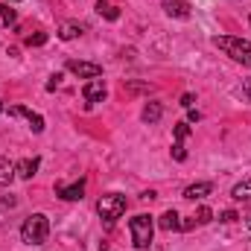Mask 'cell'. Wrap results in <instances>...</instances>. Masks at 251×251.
Segmentation results:
<instances>
[{"label":"cell","instance_id":"cell-2","mask_svg":"<svg viewBox=\"0 0 251 251\" xmlns=\"http://www.w3.org/2000/svg\"><path fill=\"white\" fill-rule=\"evenodd\" d=\"M213 44H216L225 56H231L234 62L249 64L251 67V41H246V38H234V35H216Z\"/></svg>","mask_w":251,"mask_h":251},{"label":"cell","instance_id":"cell-24","mask_svg":"<svg viewBox=\"0 0 251 251\" xmlns=\"http://www.w3.org/2000/svg\"><path fill=\"white\" fill-rule=\"evenodd\" d=\"M59 85H62V73H53V76H50V82H47V91H56Z\"/></svg>","mask_w":251,"mask_h":251},{"label":"cell","instance_id":"cell-9","mask_svg":"<svg viewBox=\"0 0 251 251\" xmlns=\"http://www.w3.org/2000/svg\"><path fill=\"white\" fill-rule=\"evenodd\" d=\"M164 12L170 18H190V3L187 0H167L164 3Z\"/></svg>","mask_w":251,"mask_h":251},{"label":"cell","instance_id":"cell-29","mask_svg":"<svg viewBox=\"0 0 251 251\" xmlns=\"http://www.w3.org/2000/svg\"><path fill=\"white\" fill-rule=\"evenodd\" d=\"M246 225H249V228H251V213H249V219H246Z\"/></svg>","mask_w":251,"mask_h":251},{"label":"cell","instance_id":"cell-5","mask_svg":"<svg viewBox=\"0 0 251 251\" xmlns=\"http://www.w3.org/2000/svg\"><path fill=\"white\" fill-rule=\"evenodd\" d=\"M67 70L73 73V76H79V79H100L102 76V67L94 62H67Z\"/></svg>","mask_w":251,"mask_h":251},{"label":"cell","instance_id":"cell-31","mask_svg":"<svg viewBox=\"0 0 251 251\" xmlns=\"http://www.w3.org/2000/svg\"><path fill=\"white\" fill-rule=\"evenodd\" d=\"M102 251H108V249H102Z\"/></svg>","mask_w":251,"mask_h":251},{"label":"cell","instance_id":"cell-6","mask_svg":"<svg viewBox=\"0 0 251 251\" xmlns=\"http://www.w3.org/2000/svg\"><path fill=\"white\" fill-rule=\"evenodd\" d=\"M82 97L94 105V102H102V100L108 97V88H105V82H102V79H88V82H85V88H82Z\"/></svg>","mask_w":251,"mask_h":251},{"label":"cell","instance_id":"cell-19","mask_svg":"<svg viewBox=\"0 0 251 251\" xmlns=\"http://www.w3.org/2000/svg\"><path fill=\"white\" fill-rule=\"evenodd\" d=\"M173 158H176V161H187V149H184L181 140H176V146H173Z\"/></svg>","mask_w":251,"mask_h":251},{"label":"cell","instance_id":"cell-13","mask_svg":"<svg viewBox=\"0 0 251 251\" xmlns=\"http://www.w3.org/2000/svg\"><path fill=\"white\" fill-rule=\"evenodd\" d=\"M97 12H100L102 18H108V21H117V18H120V9L111 6L108 0H97Z\"/></svg>","mask_w":251,"mask_h":251},{"label":"cell","instance_id":"cell-10","mask_svg":"<svg viewBox=\"0 0 251 251\" xmlns=\"http://www.w3.org/2000/svg\"><path fill=\"white\" fill-rule=\"evenodd\" d=\"M82 29H85L82 24H76V21H64L62 26H59V38H62V41H73V38L82 35Z\"/></svg>","mask_w":251,"mask_h":251},{"label":"cell","instance_id":"cell-14","mask_svg":"<svg viewBox=\"0 0 251 251\" xmlns=\"http://www.w3.org/2000/svg\"><path fill=\"white\" fill-rule=\"evenodd\" d=\"M12 178H15V164L6 161V158H0V187H6Z\"/></svg>","mask_w":251,"mask_h":251},{"label":"cell","instance_id":"cell-25","mask_svg":"<svg viewBox=\"0 0 251 251\" xmlns=\"http://www.w3.org/2000/svg\"><path fill=\"white\" fill-rule=\"evenodd\" d=\"M193 102H196L193 94H184V97H181V105H184V108H193Z\"/></svg>","mask_w":251,"mask_h":251},{"label":"cell","instance_id":"cell-15","mask_svg":"<svg viewBox=\"0 0 251 251\" xmlns=\"http://www.w3.org/2000/svg\"><path fill=\"white\" fill-rule=\"evenodd\" d=\"M178 219H181V216H178L176 210H167V213L161 216V228H164V231H176V228H181Z\"/></svg>","mask_w":251,"mask_h":251},{"label":"cell","instance_id":"cell-8","mask_svg":"<svg viewBox=\"0 0 251 251\" xmlns=\"http://www.w3.org/2000/svg\"><path fill=\"white\" fill-rule=\"evenodd\" d=\"M38 164H41L38 158H24V161H18V164H15V176H18V178H26V181H29V178H32V176L38 173Z\"/></svg>","mask_w":251,"mask_h":251},{"label":"cell","instance_id":"cell-7","mask_svg":"<svg viewBox=\"0 0 251 251\" xmlns=\"http://www.w3.org/2000/svg\"><path fill=\"white\" fill-rule=\"evenodd\" d=\"M56 196L64 199V201H79V199L85 196V181H76V184H70V187L56 184Z\"/></svg>","mask_w":251,"mask_h":251},{"label":"cell","instance_id":"cell-26","mask_svg":"<svg viewBox=\"0 0 251 251\" xmlns=\"http://www.w3.org/2000/svg\"><path fill=\"white\" fill-rule=\"evenodd\" d=\"M219 219H222V222H237V213H234V210H225Z\"/></svg>","mask_w":251,"mask_h":251},{"label":"cell","instance_id":"cell-30","mask_svg":"<svg viewBox=\"0 0 251 251\" xmlns=\"http://www.w3.org/2000/svg\"><path fill=\"white\" fill-rule=\"evenodd\" d=\"M0 114H3V102H0Z\"/></svg>","mask_w":251,"mask_h":251},{"label":"cell","instance_id":"cell-17","mask_svg":"<svg viewBox=\"0 0 251 251\" xmlns=\"http://www.w3.org/2000/svg\"><path fill=\"white\" fill-rule=\"evenodd\" d=\"M24 44H26V47H41V44H47V32H35V35H26V38H24Z\"/></svg>","mask_w":251,"mask_h":251},{"label":"cell","instance_id":"cell-22","mask_svg":"<svg viewBox=\"0 0 251 251\" xmlns=\"http://www.w3.org/2000/svg\"><path fill=\"white\" fill-rule=\"evenodd\" d=\"M29 114H32V111H26L24 105H12V108H9V117H26V120H29Z\"/></svg>","mask_w":251,"mask_h":251},{"label":"cell","instance_id":"cell-1","mask_svg":"<svg viewBox=\"0 0 251 251\" xmlns=\"http://www.w3.org/2000/svg\"><path fill=\"white\" fill-rule=\"evenodd\" d=\"M47 237H50V219H47L44 213L26 216V222H24V228H21V240H24L26 246H44Z\"/></svg>","mask_w":251,"mask_h":251},{"label":"cell","instance_id":"cell-16","mask_svg":"<svg viewBox=\"0 0 251 251\" xmlns=\"http://www.w3.org/2000/svg\"><path fill=\"white\" fill-rule=\"evenodd\" d=\"M231 196H234L237 201H251V181H240L237 187L231 190Z\"/></svg>","mask_w":251,"mask_h":251},{"label":"cell","instance_id":"cell-20","mask_svg":"<svg viewBox=\"0 0 251 251\" xmlns=\"http://www.w3.org/2000/svg\"><path fill=\"white\" fill-rule=\"evenodd\" d=\"M29 126H32V131L38 134V131H44V117L41 114H29Z\"/></svg>","mask_w":251,"mask_h":251},{"label":"cell","instance_id":"cell-3","mask_svg":"<svg viewBox=\"0 0 251 251\" xmlns=\"http://www.w3.org/2000/svg\"><path fill=\"white\" fill-rule=\"evenodd\" d=\"M128 231H131V243H134V249H149V243H152V234H155L152 216H146V213H137L134 219H128Z\"/></svg>","mask_w":251,"mask_h":251},{"label":"cell","instance_id":"cell-18","mask_svg":"<svg viewBox=\"0 0 251 251\" xmlns=\"http://www.w3.org/2000/svg\"><path fill=\"white\" fill-rule=\"evenodd\" d=\"M0 21H3V24H15V21H18L15 9H9L6 3H0Z\"/></svg>","mask_w":251,"mask_h":251},{"label":"cell","instance_id":"cell-28","mask_svg":"<svg viewBox=\"0 0 251 251\" xmlns=\"http://www.w3.org/2000/svg\"><path fill=\"white\" fill-rule=\"evenodd\" d=\"M243 91H246V97L251 100V79H246V82H243Z\"/></svg>","mask_w":251,"mask_h":251},{"label":"cell","instance_id":"cell-27","mask_svg":"<svg viewBox=\"0 0 251 251\" xmlns=\"http://www.w3.org/2000/svg\"><path fill=\"white\" fill-rule=\"evenodd\" d=\"M199 120H201V114H199V111H193V108H190V123H199Z\"/></svg>","mask_w":251,"mask_h":251},{"label":"cell","instance_id":"cell-12","mask_svg":"<svg viewBox=\"0 0 251 251\" xmlns=\"http://www.w3.org/2000/svg\"><path fill=\"white\" fill-rule=\"evenodd\" d=\"M161 114H164V108H161V102H149V105H146V108H143V114H140V117H143V123H158V120H161Z\"/></svg>","mask_w":251,"mask_h":251},{"label":"cell","instance_id":"cell-32","mask_svg":"<svg viewBox=\"0 0 251 251\" xmlns=\"http://www.w3.org/2000/svg\"><path fill=\"white\" fill-rule=\"evenodd\" d=\"M249 24H251V18H249Z\"/></svg>","mask_w":251,"mask_h":251},{"label":"cell","instance_id":"cell-4","mask_svg":"<svg viewBox=\"0 0 251 251\" xmlns=\"http://www.w3.org/2000/svg\"><path fill=\"white\" fill-rule=\"evenodd\" d=\"M97 210H100V216H102L105 222L120 219V216L126 213V196H120V193H108V196H102V199L97 201Z\"/></svg>","mask_w":251,"mask_h":251},{"label":"cell","instance_id":"cell-23","mask_svg":"<svg viewBox=\"0 0 251 251\" xmlns=\"http://www.w3.org/2000/svg\"><path fill=\"white\" fill-rule=\"evenodd\" d=\"M190 134V123H176V140H184Z\"/></svg>","mask_w":251,"mask_h":251},{"label":"cell","instance_id":"cell-11","mask_svg":"<svg viewBox=\"0 0 251 251\" xmlns=\"http://www.w3.org/2000/svg\"><path fill=\"white\" fill-rule=\"evenodd\" d=\"M210 190H213V184H210V181H199V184H190V187L184 190V199H193V201H196V199H204Z\"/></svg>","mask_w":251,"mask_h":251},{"label":"cell","instance_id":"cell-21","mask_svg":"<svg viewBox=\"0 0 251 251\" xmlns=\"http://www.w3.org/2000/svg\"><path fill=\"white\" fill-rule=\"evenodd\" d=\"M210 219H213V210H210V207H199V219H196V222H199V225H207Z\"/></svg>","mask_w":251,"mask_h":251},{"label":"cell","instance_id":"cell-33","mask_svg":"<svg viewBox=\"0 0 251 251\" xmlns=\"http://www.w3.org/2000/svg\"><path fill=\"white\" fill-rule=\"evenodd\" d=\"M12 3H15V0H12Z\"/></svg>","mask_w":251,"mask_h":251}]
</instances>
